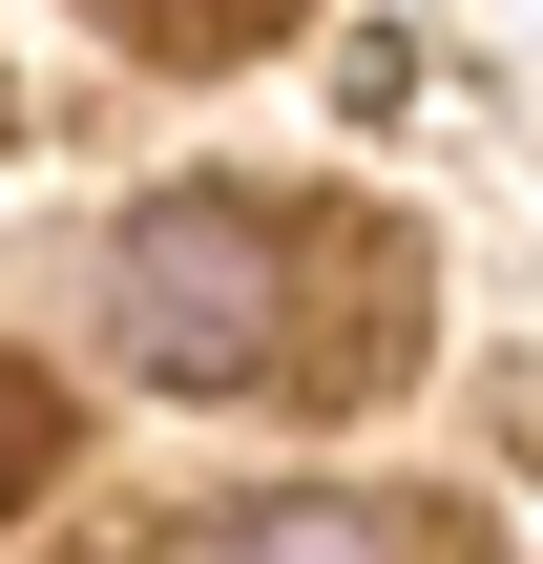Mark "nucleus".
<instances>
[{
	"label": "nucleus",
	"instance_id": "obj_4",
	"mask_svg": "<svg viewBox=\"0 0 543 564\" xmlns=\"http://www.w3.org/2000/svg\"><path fill=\"white\" fill-rule=\"evenodd\" d=\"M126 21H146V42H272L293 0H126Z\"/></svg>",
	"mask_w": 543,
	"mask_h": 564
},
{
	"label": "nucleus",
	"instance_id": "obj_2",
	"mask_svg": "<svg viewBox=\"0 0 543 564\" xmlns=\"http://www.w3.org/2000/svg\"><path fill=\"white\" fill-rule=\"evenodd\" d=\"M188 564H419L398 544V502H335V481H293V502H209Z\"/></svg>",
	"mask_w": 543,
	"mask_h": 564
},
{
	"label": "nucleus",
	"instance_id": "obj_1",
	"mask_svg": "<svg viewBox=\"0 0 543 564\" xmlns=\"http://www.w3.org/2000/svg\"><path fill=\"white\" fill-rule=\"evenodd\" d=\"M105 335H126V377H167V398H251V377H293V230L230 209V188L126 209V230H105Z\"/></svg>",
	"mask_w": 543,
	"mask_h": 564
},
{
	"label": "nucleus",
	"instance_id": "obj_3",
	"mask_svg": "<svg viewBox=\"0 0 543 564\" xmlns=\"http://www.w3.org/2000/svg\"><path fill=\"white\" fill-rule=\"evenodd\" d=\"M42 460H63V377H21V356H0V502H21Z\"/></svg>",
	"mask_w": 543,
	"mask_h": 564
}]
</instances>
